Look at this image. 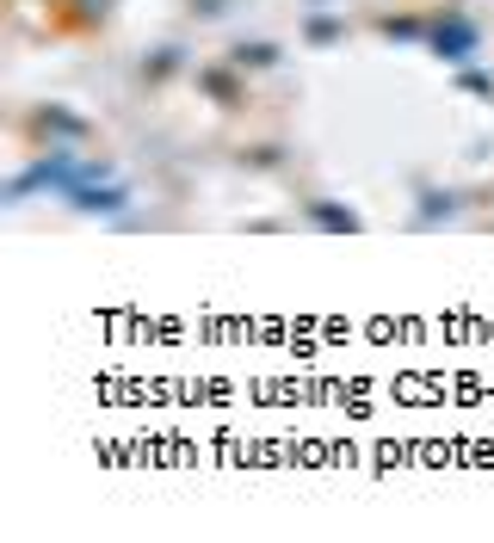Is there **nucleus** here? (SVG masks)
I'll list each match as a JSON object with an SVG mask.
<instances>
[{"label": "nucleus", "mask_w": 494, "mask_h": 543, "mask_svg": "<svg viewBox=\"0 0 494 543\" xmlns=\"http://www.w3.org/2000/svg\"><path fill=\"white\" fill-rule=\"evenodd\" d=\"M309 216H315L322 229H359V216H353V210H334V204H309Z\"/></svg>", "instance_id": "obj_4"}, {"label": "nucleus", "mask_w": 494, "mask_h": 543, "mask_svg": "<svg viewBox=\"0 0 494 543\" xmlns=\"http://www.w3.org/2000/svg\"><path fill=\"white\" fill-rule=\"evenodd\" d=\"M198 87H204L211 99H223V106H235V81H229L223 68H204V75H198Z\"/></svg>", "instance_id": "obj_3"}, {"label": "nucleus", "mask_w": 494, "mask_h": 543, "mask_svg": "<svg viewBox=\"0 0 494 543\" xmlns=\"http://www.w3.org/2000/svg\"><path fill=\"white\" fill-rule=\"evenodd\" d=\"M383 31H389V37H426L420 19H383Z\"/></svg>", "instance_id": "obj_6"}, {"label": "nucleus", "mask_w": 494, "mask_h": 543, "mask_svg": "<svg viewBox=\"0 0 494 543\" xmlns=\"http://www.w3.org/2000/svg\"><path fill=\"white\" fill-rule=\"evenodd\" d=\"M229 62H235V68H272V62H278V50H272V43H242Z\"/></svg>", "instance_id": "obj_2"}, {"label": "nucleus", "mask_w": 494, "mask_h": 543, "mask_svg": "<svg viewBox=\"0 0 494 543\" xmlns=\"http://www.w3.org/2000/svg\"><path fill=\"white\" fill-rule=\"evenodd\" d=\"M340 31H347V25H340V19H309V37H315V43H334V37H340Z\"/></svg>", "instance_id": "obj_5"}, {"label": "nucleus", "mask_w": 494, "mask_h": 543, "mask_svg": "<svg viewBox=\"0 0 494 543\" xmlns=\"http://www.w3.org/2000/svg\"><path fill=\"white\" fill-rule=\"evenodd\" d=\"M476 37H482V31H476L464 12H445V19L433 25V50H439L445 62H470V56H476Z\"/></svg>", "instance_id": "obj_1"}]
</instances>
